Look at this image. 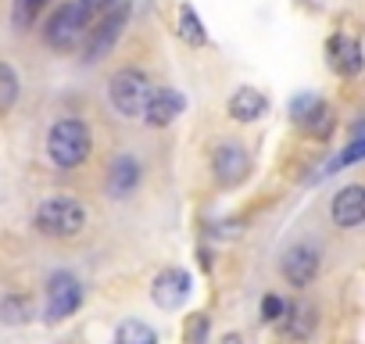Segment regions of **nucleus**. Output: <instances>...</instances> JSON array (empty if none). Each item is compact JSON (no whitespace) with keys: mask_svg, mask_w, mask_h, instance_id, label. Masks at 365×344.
I'll return each instance as SVG.
<instances>
[{"mask_svg":"<svg viewBox=\"0 0 365 344\" xmlns=\"http://www.w3.org/2000/svg\"><path fill=\"white\" fill-rule=\"evenodd\" d=\"M147 97H150V79H147L140 69H122V72L111 76V104H115L125 118L143 115Z\"/></svg>","mask_w":365,"mask_h":344,"instance_id":"4","label":"nucleus"},{"mask_svg":"<svg viewBox=\"0 0 365 344\" xmlns=\"http://www.w3.org/2000/svg\"><path fill=\"white\" fill-rule=\"evenodd\" d=\"M212 168H215V180H219L222 187H237V183L247 176V172H251V158H247V151H244L240 143L226 140V143L215 147Z\"/></svg>","mask_w":365,"mask_h":344,"instance_id":"7","label":"nucleus"},{"mask_svg":"<svg viewBox=\"0 0 365 344\" xmlns=\"http://www.w3.org/2000/svg\"><path fill=\"white\" fill-rule=\"evenodd\" d=\"M265 111H269V101H265V93L255 90V86H240V90L230 97V115H233L237 122H255V118H262Z\"/></svg>","mask_w":365,"mask_h":344,"instance_id":"14","label":"nucleus"},{"mask_svg":"<svg viewBox=\"0 0 365 344\" xmlns=\"http://www.w3.org/2000/svg\"><path fill=\"white\" fill-rule=\"evenodd\" d=\"M287 312H290V315H283L287 333L290 337H308L312 326H315V308L312 305H287Z\"/></svg>","mask_w":365,"mask_h":344,"instance_id":"18","label":"nucleus"},{"mask_svg":"<svg viewBox=\"0 0 365 344\" xmlns=\"http://www.w3.org/2000/svg\"><path fill=\"white\" fill-rule=\"evenodd\" d=\"M150 298L158 308H179L182 301L190 298V276L182 269H165L154 276V287H150Z\"/></svg>","mask_w":365,"mask_h":344,"instance_id":"8","label":"nucleus"},{"mask_svg":"<svg viewBox=\"0 0 365 344\" xmlns=\"http://www.w3.org/2000/svg\"><path fill=\"white\" fill-rule=\"evenodd\" d=\"M29 312H33V305H29V298H22V294H11V298L0 301V319H4L8 326L26 323V319H29Z\"/></svg>","mask_w":365,"mask_h":344,"instance_id":"19","label":"nucleus"},{"mask_svg":"<svg viewBox=\"0 0 365 344\" xmlns=\"http://www.w3.org/2000/svg\"><path fill=\"white\" fill-rule=\"evenodd\" d=\"M83 4H86V8H90V15H93V11H104V8L111 4V0H83Z\"/></svg>","mask_w":365,"mask_h":344,"instance_id":"24","label":"nucleus"},{"mask_svg":"<svg viewBox=\"0 0 365 344\" xmlns=\"http://www.w3.org/2000/svg\"><path fill=\"white\" fill-rule=\"evenodd\" d=\"M90 147H93V136H90V126L83 118H61L47 136V154L61 168L83 165L90 158Z\"/></svg>","mask_w":365,"mask_h":344,"instance_id":"1","label":"nucleus"},{"mask_svg":"<svg viewBox=\"0 0 365 344\" xmlns=\"http://www.w3.org/2000/svg\"><path fill=\"white\" fill-rule=\"evenodd\" d=\"M47 4V0H15V11H11V22H15V29L22 33V29H29L33 26V19L40 15V8Z\"/></svg>","mask_w":365,"mask_h":344,"instance_id":"20","label":"nucleus"},{"mask_svg":"<svg viewBox=\"0 0 365 344\" xmlns=\"http://www.w3.org/2000/svg\"><path fill=\"white\" fill-rule=\"evenodd\" d=\"M329 54H333V69L344 76H358L361 72V47L351 36H333L329 40Z\"/></svg>","mask_w":365,"mask_h":344,"instance_id":"15","label":"nucleus"},{"mask_svg":"<svg viewBox=\"0 0 365 344\" xmlns=\"http://www.w3.org/2000/svg\"><path fill=\"white\" fill-rule=\"evenodd\" d=\"M182 104H187V101H182V93L172 90V86L150 90L147 108H143V118L150 126H168V122H175V115H182Z\"/></svg>","mask_w":365,"mask_h":344,"instance_id":"10","label":"nucleus"},{"mask_svg":"<svg viewBox=\"0 0 365 344\" xmlns=\"http://www.w3.org/2000/svg\"><path fill=\"white\" fill-rule=\"evenodd\" d=\"M290 115H294L301 126L315 129V133H326V129H329V122H333L329 108H326V104H322L315 93H301V97L290 104Z\"/></svg>","mask_w":365,"mask_h":344,"instance_id":"12","label":"nucleus"},{"mask_svg":"<svg viewBox=\"0 0 365 344\" xmlns=\"http://www.w3.org/2000/svg\"><path fill=\"white\" fill-rule=\"evenodd\" d=\"M129 0H111V4L104 8V19H101V26L97 29H86L90 33V44H86V61L93 65V61H101L111 47H115V40L122 36V29H125V22H129Z\"/></svg>","mask_w":365,"mask_h":344,"instance_id":"5","label":"nucleus"},{"mask_svg":"<svg viewBox=\"0 0 365 344\" xmlns=\"http://www.w3.org/2000/svg\"><path fill=\"white\" fill-rule=\"evenodd\" d=\"M86 223V208L76 198H47L36 208V226L51 237H72Z\"/></svg>","mask_w":365,"mask_h":344,"instance_id":"3","label":"nucleus"},{"mask_svg":"<svg viewBox=\"0 0 365 344\" xmlns=\"http://www.w3.org/2000/svg\"><path fill=\"white\" fill-rule=\"evenodd\" d=\"M365 219V191L361 187H344L333 201V223L340 230H354Z\"/></svg>","mask_w":365,"mask_h":344,"instance_id":"11","label":"nucleus"},{"mask_svg":"<svg viewBox=\"0 0 365 344\" xmlns=\"http://www.w3.org/2000/svg\"><path fill=\"white\" fill-rule=\"evenodd\" d=\"M86 26H90V8L83 4V0H68V4H61L51 22H47V44L54 51H72L83 36H86Z\"/></svg>","mask_w":365,"mask_h":344,"instance_id":"2","label":"nucleus"},{"mask_svg":"<svg viewBox=\"0 0 365 344\" xmlns=\"http://www.w3.org/2000/svg\"><path fill=\"white\" fill-rule=\"evenodd\" d=\"M115 344H158V333L143 319H125L115 330Z\"/></svg>","mask_w":365,"mask_h":344,"instance_id":"17","label":"nucleus"},{"mask_svg":"<svg viewBox=\"0 0 365 344\" xmlns=\"http://www.w3.org/2000/svg\"><path fill=\"white\" fill-rule=\"evenodd\" d=\"M283 315H287V301H283L279 294H269V298L262 301V319L276 323V319H283Z\"/></svg>","mask_w":365,"mask_h":344,"instance_id":"22","label":"nucleus"},{"mask_svg":"<svg viewBox=\"0 0 365 344\" xmlns=\"http://www.w3.org/2000/svg\"><path fill=\"white\" fill-rule=\"evenodd\" d=\"M15 97H19V76L11 72V65L0 61V111L11 108V104H15Z\"/></svg>","mask_w":365,"mask_h":344,"instance_id":"21","label":"nucleus"},{"mask_svg":"<svg viewBox=\"0 0 365 344\" xmlns=\"http://www.w3.org/2000/svg\"><path fill=\"white\" fill-rule=\"evenodd\" d=\"M315 273H319V251H315V248L297 244V248H290V251L283 255V276H287V283L308 287V283L315 280Z\"/></svg>","mask_w":365,"mask_h":344,"instance_id":"9","label":"nucleus"},{"mask_svg":"<svg viewBox=\"0 0 365 344\" xmlns=\"http://www.w3.org/2000/svg\"><path fill=\"white\" fill-rule=\"evenodd\" d=\"M205 330H208V319H205V315H197V319L190 323V333H187V337H190V344H205Z\"/></svg>","mask_w":365,"mask_h":344,"instance_id":"23","label":"nucleus"},{"mask_svg":"<svg viewBox=\"0 0 365 344\" xmlns=\"http://www.w3.org/2000/svg\"><path fill=\"white\" fill-rule=\"evenodd\" d=\"M222 344H244V340H240L237 333H226V337H222Z\"/></svg>","mask_w":365,"mask_h":344,"instance_id":"25","label":"nucleus"},{"mask_svg":"<svg viewBox=\"0 0 365 344\" xmlns=\"http://www.w3.org/2000/svg\"><path fill=\"white\" fill-rule=\"evenodd\" d=\"M83 305V283L72 273H54L47 283V323L68 319Z\"/></svg>","mask_w":365,"mask_h":344,"instance_id":"6","label":"nucleus"},{"mask_svg":"<svg viewBox=\"0 0 365 344\" xmlns=\"http://www.w3.org/2000/svg\"><path fill=\"white\" fill-rule=\"evenodd\" d=\"M179 36L187 40V44H194V47H201V44L208 40L205 22H201V15H197L190 4H182V8H179Z\"/></svg>","mask_w":365,"mask_h":344,"instance_id":"16","label":"nucleus"},{"mask_svg":"<svg viewBox=\"0 0 365 344\" xmlns=\"http://www.w3.org/2000/svg\"><path fill=\"white\" fill-rule=\"evenodd\" d=\"M136 183H140V161L129 158V154L115 158V165L108 172V194L111 198H125V194L136 191Z\"/></svg>","mask_w":365,"mask_h":344,"instance_id":"13","label":"nucleus"}]
</instances>
